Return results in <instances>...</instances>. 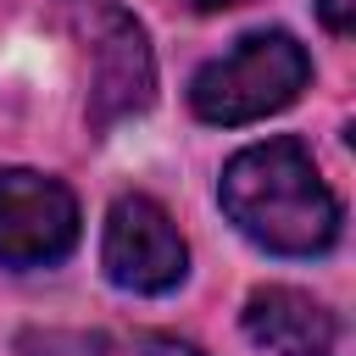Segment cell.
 Listing matches in <instances>:
<instances>
[{"mask_svg":"<svg viewBox=\"0 0 356 356\" xmlns=\"http://www.w3.org/2000/svg\"><path fill=\"white\" fill-rule=\"evenodd\" d=\"M100 267L128 295H167L189 273V245L172 222V211L156 195H117L100 234Z\"/></svg>","mask_w":356,"mask_h":356,"instance_id":"3","label":"cell"},{"mask_svg":"<svg viewBox=\"0 0 356 356\" xmlns=\"http://www.w3.org/2000/svg\"><path fill=\"white\" fill-rule=\"evenodd\" d=\"M317 17H323V28H328V33H339V39H345V33L356 28V0H317Z\"/></svg>","mask_w":356,"mask_h":356,"instance_id":"7","label":"cell"},{"mask_svg":"<svg viewBox=\"0 0 356 356\" xmlns=\"http://www.w3.org/2000/svg\"><path fill=\"white\" fill-rule=\"evenodd\" d=\"M78 195L33 167L0 172V267H56L78 245Z\"/></svg>","mask_w":356,"mask_h":356,"instance_id":"4","label":"cell"},{"mask_svg":"<svg viewBox=\"0 0 356 356\" xmlns=\"http://www.w3.org/2000/svg\"><path fill=\"white\" fill-rule=\"evenodd\" d=\"M139 356H200L189 339H172V334H150L145 345H139Z\"/></svg>","mask_w":356,"mask_h":356,"instance_id":"8","label":"cell"},{"mask_svg":"<svg viewBox=\"0 0 356 356\" xmlns=\"http://www.w3.org/2000/svg\"><path fill=\"white\" fill-rule=\"evenodd\" d=\"M195 11H234V6H250V0H189Z\"/></svg>","mask_w":356,"mask_h":356,"instance_id":"9","label":"cell"},{"mask_svg":"<svg viewBox=\"0 0 356 356\" xmlns=\"http://www.w3.org/2000/svg\"><path fill=\"white\" fill-rule=\"evenodd\" d=\"M239 323H245V339L273 350V356H334V339H339L334 312L323 300H312L306 289H289V284L250 289Z\"/></svg>","mask_w":356,"mask_h":356,"instance_id":"5","label":"cell"},{"mask_svg":"<svg viewBox=\"0 0 356 356\" xmlns=\"http://www.w3.org/2000/svg\"><path fill=\"white\" fill-rule=\"evenodd\" d=\"M306 83H312L306 44L284 28H256L189 78V111L211 128H245L295 106Z\"/></svg>","mask_w":356,"mask_h":356,"instance_id":"2","label":"cell"},{"mask_svg":"<svg viewBox=\"0 0 356 356\" xmlns=\"http://www.w3.org/2000/svg\"><path fill=\"white\" fill-rule=\"evenodd\" d=\"M217 200L228 222L273 256H323L345 222L339 195L295 134H273L234 150L217 178Z\"/></svg>","mask_w":356,"mask_h":356,"instance_id":"1","label":"cell"},{"mask_svg":"<svg viewBox=\"0 0 356 356\" xmlns=\"http://www.w3.org/2000/svg\"><path fill=\"white\" fill-rule=\"evenodd\" d=\"M150 89H156V61H150L145 28L128 11H111L100 28V44H95V95H89L95 122H117V117L145 111Z\"/></svg>","mask_w":356,"mask_h":356,"instance_id":"6","label":"cell"}]
</instances>
